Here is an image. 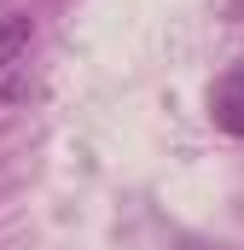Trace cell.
Returning <instances> with one entry per match:
<instances>
[{
    "mask_svg": "<svg viewBox=\"0 0 244 250\" xmlns=\"http://www.w3.org/2000/svg\"><path fill=\"white\" fill-rule=\"evenodd\" d=\"M209 117H215L221 134L244 140V70H227V76L209 87Z\"/></svg>",
    "mask_w": 244,
    "mask_h": 250,
    "instance_id": "cell-1",
    "label": "cell"
},
{
    "mask_svg": "<svg viewBox=\"0 0 244 250\" xmlns=\"http://www.w3.org/2000/svg\"><path fill=\"white\" fill-rule=\"evenodd\" d=\"M181 250H221V245H198V239H181Z\"/></svg>",
    "mask_w": 244,
    "mask_h": 250,
    "instance_id": "cell-3",
    "label": "cell"
},
{
    "mask_svg": "<svg viewBox=\"0 0 244 250\" xmlns=\"http://www.w3.org/2000/svg\"><path fill=\"white\" fill-rule=\"evenodd\" d=\"M29 41H35V18H23V12H6V18H0V76H6L12 64L29 53Z\"/></svg>",
    "mask_w": 244,
    "mask_h": 250,
    "instance_id": "cell-2",
    "label": "cell"
},
{
    "mask_svg": "<svg viewBox=\"0 0 244 250\" xmlns=\"http://www.w3.org/2000/svg\"><path fill=\"white\" fill-rule=\"evenodd\" d=\"M233 18H244V0H233Z\"/></svg>",
    "mask_w": 244,
    "mask_h": 250,
    "instance_id": "cell-4",
    "label": "cell"
}]
</instances>
